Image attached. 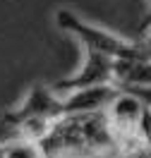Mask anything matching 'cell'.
<instances>
[{"mask_svg": "<svg viewBox=\"0 0 151 158\" xmlns=\"http://www.w3.org/2000/svg\"><path fill=\"white\" fill-rule=\"evenodd\" d=\"M55 24H58V29L72 34L86 50H99V53H106L115 60H151V46L125 41L111 31L99 29L89 22H84L82 17H77L72 10H58Z\"/></svg>", "mask_w": 151, "mask_h": 158, "instance_id": "obj_1", "label": "cell"}, {"mask_svg": "<svg viewBox=\"0 0 151 158\" xmlns=\"http://www.w3.org/2000/svg\"><path fill=\"white\" fill-rule=\"evenodd\" d=\"M65 115V106H62V96L53 86H43V84H36L34 89L24 96L17 108H12L7 115H5V122L10 127H19L24 120L29 118H46V120H60Z\"/></svg>", "mask_w": 151, "mask_h": 158, "instance_id": "obj_2", "label": "cell"}, {"mask_svg": "<svg viewBox=\"0 0 151 158\" xmlns=\"http://www.w3.org/2000/svg\"><path fill=\"white\" fill-rule=\"evenodd\" d=\"M113 65H115V58L106 55V53H99V50H86V60H84L82 69L74 74V77L55 81L53 89L58 91L60 96H65V94L86 89V86L111 84L113 81ZM113 84H115V81H113Z\"/></svg>", "mask_w": 151, "mask_h": 158, "instance_id": "obj_3", "label": "cell"}, {"mask_svg": "<svg viewBox=\"0 0 151 158\" xmlns=\"http://www.w3.org/2000/svg\"><path fill=\"white\" fill-rule=\"evenodd\" d=\"M120 94L118 84H99V86H86V89L72 91L62 96L65 115H84V113H101L108 110L115 96Z\"/></svg>", "mask_w": 151, "mask_h": 158, "instance_id": "obj_4", "label": "cell"}, {"mask_svg": "<svg viewBox=\"0 0 151 158\" xmlns=\"http://www.w3.org/2000/svg\"><path fill=\"white\" fill-rule=\"evenodd\" d=\"M144 110H146V106L137 96H132V94L120 89V94L115 96V101L108 106L106 113L111 118L115 134H120V132H137L139 129V120L144 115Z\"/></svg>", "mask_w": 151, "mask_h": 158, "instance_id": "obj_5", "label": "cell"}, {"mask_svg": "<svg viewBox=\"0 0 151 158\" xmlns=\"http://www.w3.org/2000/svg\"><path fill=\"white\" fill-rule=\"evenodd\" d=\"M113 81L118 86H151V60H115Z\"/></svg>", "mask_w": 151, "mask_h": 158, "instance_id": "obj_6", "label": "cell"}, {"mask_svg": "<svg viewBox=\"0 0 151 158\" xmlns=\"http://www.w3.org/2000/svg\"><path fill=\"white\" fill-rule=\"evenodd\" d=\"M2 158H48V156L43 153L39 141L17 137L7 144H2Z\"/></svg>", "mask_w": 151, "mask_h": 158, "instance_id": "obj_7", "label": "cell"}, {"mask_svg": "<svg viewBox=\"0 0 151 158\" xmlns=\"http://www.w3.org/2000/svg\"><path fill=\"white\" fill-rule=\"evenodd\" d=\"M141 43L151 46V17H149V22H146V27H144V41H141Z\"/></svg>", "mask_w": 151, "mask_h": 158, "instance_id": "obj_8", "label": "cell"}, {"mask_svg": "<svg viewBox=\"0 0 151 158\" xmlns=\"http://www.w3.org/2000/svg\"><path fill=\"white\" fill-rule=\"evenodd\" d=\"M149 2H151V0H149Z\"/></svg>", "mask_w": 151, "mask_h": 158, "instance_id": "obj_9", "label": "cell"}]
</instances>
